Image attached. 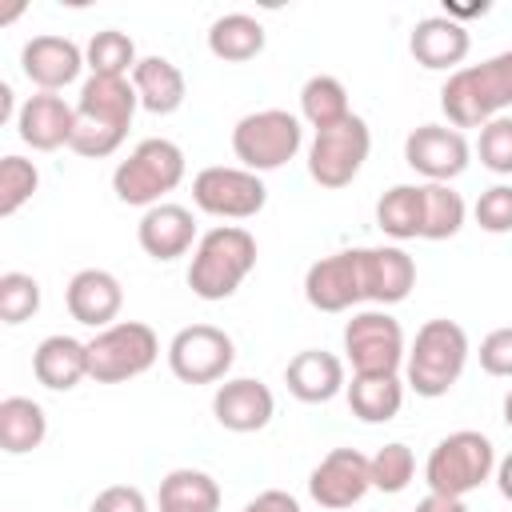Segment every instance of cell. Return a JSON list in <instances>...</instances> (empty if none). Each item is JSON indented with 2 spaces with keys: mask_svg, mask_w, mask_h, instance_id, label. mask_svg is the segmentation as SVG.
Here are the masks:
<instances>
[{
  "mask_svg": "<svg viewBox=\"0 0 512 512\" xmlns=\"http://www.w3.org/2000/svg\"><path fill=\"white\" fill-rule=\"evenodd\" d=\"M496 472V448L484 432L460 428L436 440V448L424 460V484L436 496H452L464 500L468 492H476L480 484H488Z\"/></svg>",
  "mask_w": 512,
  "mask_h": 512,
  "instance_id": "obj_5",
  "label": "cell"
},
{
  "mask_svg": "<svg viewBox=\"0 0 512 512\" xmlns=\"http://www.w3.org/2000/svg\"><path fill=\"white\" fill-rule=\"evenodd\" d=\"M184 180V152L180 144L164 140V136H148L140 140L112 172V192L120 204H132V208H152V204H164V196L172 188H180Z\"/></svg>",
  "mask_w": 512,
  "mask_h": 512,
  "instance_id": "obj_6",
  "label": "cell"
},
{
  "mask_svg": "<svg viewBox=\"0 0 512 512\" xmlns=\"http://www.w3.org/2000/svg\"><path fill=\"white\" fill-rule=\"evenodd\" d=\"M504 424H508V428H512V388H508V392H504Z\"/></svg>",
  "mask_w": 512,
  "mask_h": 512,
  "instance_id": "obj_45",
  "label": "cell"
},
{
  "mask_svg": "<svg viewBox=\"0 0 512 512\" xmlns=\"http://www.w3.org/2000/svg\"><path fill=\"white\" fill-rule=\"evenodd\" d=\"M236 344L216 324H188L168 340V368L184 384H216L232 372Z\"/></svg>",
  "mask_w": 512,
  "mask_h": 512,
  "instance_id": "obj_12",
  "label": "cell"
},
{
  "mask_svg": "<svg viewBox=\"0 0 512 512\" xmlns=\"http://www.w3.org/2000/svg\"><path fill=\"white\" fill-rule=\"evenodd\" d=\"M40 312V280L28 272H4L0 276V320L4 324H24Z\"/></svg>",
  "mask_w": 512,
  "mask_h": 512,
  "instance_id": "obj_36",
  "label": "cell"
},
{
  "mask_svg": "<svg viewBox=\"0 0 512 512\" xmlns=\"http://www.w3.org/2000/svg\"><path fill=\"white\" fill-rule=\"evenodd\" d=\"M304 144V124L288 108H260L236 120L232 128V152L240 168L248 172H276L284 168Z\"/></svg>",
  "mask_w": 512,
  "mask_h": 512,
  "instance_id": "obj_7",
  "label": "cell"
},
{
  "mask_svg": "<svg viewBox=\"0 0 512 512\" xmlns=\"http://www.w3.org/2000/svg\"><path fill=\"white\" fill-rule=\"evenodd\" d=\"M476 224L492 236H504L512 232V184H492L488 192H480L476 208H472Z\"/></svg>",
  "mask_w": 512,
  "mask_h": 512,
  "instance_id": "obj_38",
  "label": "cell"
},
{
  "mask_svg": "<svg viewBox=\"0 0 512 512\" xmlns=\"http://www.w3.org/2000/svg\"><path fill=\"white\" fill-rule=\"evenodd\" d=\"M376 224L392 240H416L424 232V188L420 184H392L376 200Z\"/></svg>",
  "mask_w": 512,
  "mask_h": 512,
  "instance_id": "obj_30",
  "label": "cell"
},
{
  "mask_svg": "<svg viewBox=\"0 0 512 512\" xmlns=\"http://www.w3.org/2000/svg\"><path fill=\"white\" fill-rule=\"evenodd\" d=\"M240 512H300V500L292 492H284V488H268V492L252 496Z\"/></svg>",
  "mask_w": 512,
  "mask_h": 512,
  "instance_id": "obj_41",
  "label": "cell"
},
{
  "mask_svg": "<svg viewBox=\"0 0 512 512\" xmlns=\"http://www.w3.org/2000/svg\"><path fill=\"white\" fill-rule=\"evenodd\" d=\"M12 84H0V124H8L12 120Z\"/></svg>",
  "mask_w": 512,
  "mask_h": 512,
  "instance_id": "obj_44",
  "label": "cell"
},
{
  "mask_svg": "<svg viewBox=\"0 0 512 512\" xmlns=\"http://www.w3.org/2000/svg\"><path fill=\"white\" fill-rule=\"evenodd\" d=\"M32 376L52 388V392H68L80 380H88V344L76 336H44L32 352Z\"/></svg>",
  "mask_w": 512,
  "mask_h": 512,
  "instance_id": "obj_24",
  "label": "cell"
},
{
  "mask_svg": "<svg viewBox=\"0 0 512 512\" xmlns=\"http://www.w3.org/2000/svg\"><path fill=\"white\" fill-rule=\"evenodd\" d=\"M268 36H264V24L248 12H228V16H216L212 28H208V52L224 64H244V60H256L264 52Z\"/></svg>",
  "mask_w": 512,
  "mask_h": 512,
  "instance_id": "obj_26",
  "label": "cell"
},
{
  "mask_svg": "<svg viewBox=\"0 0 512 512\" xmlns=\"http://www.w3.org/2000/svg\"><path fill=\"white\" fill-rule=\"evenodd\" d=\"M368 472H372V488H376V492L396 496V492H404V488L412 484V476H416V456H412L408 444L392 440V444H384L376 456H368Z\"/></svg>",
  "mask_w": 512,
  "mask_h": 512,
  "instance_id": "obj_34",
  "label": "cell"
},
{
  "mask_svg": "<svg viewBox=\"0 0 512 512\" xmlns=\"http://www.w3.org/2000/svg\"><path fill=\"white\" fill-rule=\"evenodd\" d=\"M40 188V172L24 156H4L0 160V216H16Z\"/></svg>",
  "mask_w": 512,
  "mask_h": 512,
  "instance_id": "obj_35",
  "label": "cell"
},
{
  "mask_svg": "<svg viewBox=\"0 0 512 512\" xmlns=\"http://www.w3.org/2000/svg\"><path fill=\"white\" fill-rule=\"evenodd\" d=\"M48 436V416L28 396H4L0 400V448L8 456H24L40 448Z\"/></svg>",
  "mask_w": 512,
  "mask_h": 512,
  "instance_id": "obj_27",
  "label": "cell"
},
{
  "mask_svg": "<svg viewBox=\"0 0 512 512\" xmlns=\"http://www.w3.org/2000/svg\"><path fill=\"white\" fill-rule=\"evenodd\" d=\"M424 188V232L420 240H452L464 220H468V204L452 184H420Z\"/></svg>",
  "mask_w": 512,
  "mask_h": 512,
  "instance_id": "obj_32",
  "label": "cell"
},
{
  "mask_svg": "<svg viewBox=\"0 0 512 512\" xmlns=\"http://www.w3.org/2000/svg\"><path fill=\"white\" fill-rule=\"evenodd\" d=\"M416 288V260L400 244H380L364 248V296L380 308L408 300Z\"/></svg>",
  "mask_w": 512,
  "mask_h": 512,
  "instance_id": "obj_22",
  "label": "cell"
},
{
  "mask_svg": "<svg viewBox=\"0 0 512 512\" xmlns=\"http://www.w3.org/2000/svg\"><path fill=\"white\" fill-rule=\"evenodd\" d=\"M132 88L140 96V108L152 116H172L188 96V80L168 56H140L132 72Z\"/></svg>",
  "mask_w": 512,
  "mask_h": 512,
  "instance_id": "obj_25",
  "label": "cell"
},
{
  "mask_svg": "<svg viewBox=\"0 0 512 512\" xmlns=\"http://www.w3.org/2000/svg\"><path fill=\"white\" fill-rule=\"evenodd\" d=\"M192 204L216 220H252L268 204V188L240 164H212L192 176Z\"/></svg>",
  "mask_w": 512,
  "mask_h": 512,
  "instance_id": "obj_11",
  "label": "cell"
},
{
  "mask_svg": "<svg viewBox=\"0 0 512 512\" xmlns=\"http://www.w3.org/2000/svg\"><path fill=\"white\" fill-rule=\"evenodd\" d=\"M476 156L488 172L512 176V116H496L476 136Z\"/></svg>",
  "mask_w": 512,
  "mask_h": 512,
  "instance_id": "obj_37",
  "label": "cell"
},
{
  "mask_svg": "<svg viewBox=\"0 0 512 512\" xmlns=\"http://www.w3.org/2000/svg\"><path fill=\"white\" fill-rule=\"evenodd\" d=\"M212 416L220 428L228 432H260L272 424L276 416V396L264 380L256 376H236V380H224L216 392H212Z\"/></svg>",
  "mask_w": 512,
  "mask_h": 512,
  "instance_id": "obj_16",
  "label": "cell"
},
{
  "mask_svg": "<svg viewBox=\"0 0 512 512\" xmlns=\"http://www.w3.org/2000/svg\"><path fill=\"white\" fill-rule=\"evenodd\" d=\"M136 240H140V248H144L152 260H160V264H168V260H176V256H184V252H192V244H196L192 208L172 204V200L152 204V208L140 216V224H136Z\"/></svg>",
  "mask_w": 512,
  "mask_h": 512,
  "instance_id": "obj_21",
  "label": "cell"
},
{
  "mask_svg": "<svg viewBox=\"0 0 512 512\" xmlns=\"http://www.w3.org/2000/svg\"><path fill=\"white\" fill-rule=\"evenodd\" d=\"M368 492H372V472L360 448H332L308 476V496L328 512H344L360 504Z\"/></svg>",
  "mask_w": 512,
  "mask_h": 512,
  "instance_id": "obj_15",
  "label": "cell"
},
{
  "mask_svg": "<svg viewBox=\"0 0 512 512\" xmlns=\"http://www.w3.org/2000/svg\"><path fill=\"white\" fill-rule=\"evenodd\" d=\"M472 160V148L452 124H420L404 136V164L424 176V184H452Z\"/></svg>",
  "mask_w": 512,
  "mask_h": 512,
  "instance_id": "obj_14",
  "label": "cell"
},
{
  "mask_svg": "<svg viewBox=\"0 0 512 512\" xmlns=\"http://www.w3.org/2000/svg\"><path fill=\"white\" fill-rule=\"evenodd\" d=\"M480 368L488 376L512 380V328H492L480 340Z\"/></svg>",
  "mask_w": 512,
  "mask_h": 512,
  "instance_id": "obj_39",
  "label": "cell"
},
{
  "mask_svg": "<svg viewBox=\"0 0 512 512\" xmlns=\"http://www.w3.org/2000/svg\"><path fill=\"white\" fill-rule=\"evenodd\" d=\"M416 512H468V504H464V500H452V496L428 492V496L416 504Z\"/></svg>",
  "mask_w": 512,
  "mask_h": 512,
  "instance_id": "obj_42",
  "label": "cell"
},
{
  "mask_svg": "<svg viewBox=\"0 0 512 512\" xmlns=\"http://www.w3.org/2000/svg\"><path fill=\"white\" fill-rule=\"evenodd\" d=\"M468 332L456 320H424L416 328V340L404 356V380L416 396L424 400H440L456 388V380L464 376L468 364Z\"/></svg>",
  "mask_w": 512,
  "mask_h": 512,
  "instance_id": "obj_4",
  "label": "cell"
},
{
  "mask_svg": "<svg viewBox=\"0 0 512 512\" xmlns=\"http://www.w3.org/2000/svg\"><path fill=\"white\" fill-rule=\"evenodd\" d=\"M72 128H76V104H68L60 92H36L16 108V136L32 152L68 148Z\"/></svg>",
  "mask_w": 512,
  "mask_h": 512,
  "instance_id": "obj_17",
  "label": "cell"
},
{
  "mask_svg": "<svg viewBox=\"0 0 512 512\" xmlns=\"http://www.w3.org/2000/svg\"><path fill=\"white\" fill-rule=\"evenodd\" d=\"M160 356V340L144 320H116L88 340V380L124 384L144 376Z\"/></svg>",
  "mask_w": 512,
  "mask_h": 512,
  "instance_id": "obj_8",
  "label": "cell"
},
{
  "mask_svg": "<svg viewBox=\"0 0 512 512\" xmlns=\"http://www.w3.org/2000/svg\"><path fill=\"white\" fill-rule=\"evenodd\" d=\"M84 60H88V72H92V76H124V80H132V72H136V64H140L132 36L120 32V28L96 32V36L88 40V48H84Z\"/></svg>",
  "mask_w": 512,
  "mask_h": 512,
  "instance_id": "obj_33",
  "label": "cell"
},
{
  "mask_svg": "<svg viewBox=\"0 0 512 512\" xmlns=\"http://www.w3.org/2000/svg\"><path fill=\"white\" fill-rule=\"evenodd\" d=\"M472 48V36L452 16H424L408 36V52L428 72H456Z\"/></svg>",
  "mask_w": 512,
  "mask_h": 512,
  "instance_id": "obj_20",
  "label": "cell"
},
{
  "mask_svg": "<svg viewBox=\"0 0 512 512\" xmlns=\"http://www.w3.org/2000/svg\"><path fill=\"white\" fill-rule=\"evenodd\" d=\"M160 512H216L220 508V484L200 468H172L160 480Z\"/></svg>",
  "mask_w": 512,
  "mask_h": 512,
  "instance_id": "obj_28",
  "label": "cell"
},
{
  "mask_svg": "<svg viewBox=\"0 0 512 512\" xmlns=\"http://www.w3.org/2000/svg\"><path fill=\"white\" fill-rule=\"evenodd\" d=\"M88 512H148V500L136 484H108L104 492H96Z\"/></svg>",
  "mask_w": 512,
  "mask_h": 512,
  "instance_id": "obj_40",
  "label": "cell"
},
{
  "mask_svg": "<svg viewBox=\"0 0 512 512\" xmlns=\"http://www.w3.org/2000/svg\"><path fill=\"white\" fill-rule=\"evenodd\" d=\"M256 236L240 224H216L208 228L188 264V288L200 300H228L256 268Z\"/></svg>",
  "mask_w": 512,
  "mask_h": 512,
  "instance_id": "obj_3",
  "label": "cell"
},
{
  "mask_svg": "<svg viewBox=\"0 0 512 512\" xmlns=\"http://www.w3.org/2000/svg\"><path fill=\"white\" fill-rule=\"evenodd\" d=\"M300 116L316 128V132H324V128H332V124H340V120H348L352 116V104H348V88L336 80V76H308L304 80V88H300Z\"/></svg>",
  "mask_w": 512,
  "mask_h": 512,
  "instance_id": "obj_31",
  "label": "cell"
},
{
  "mask_svg": "<svg viewBox=\"0 0 512 512\" xmlns=\"http://www.w3.org/2000/svg\"><path fill=\"white\" fill-rule=\"evenodd\" d=\"M492 480H496V488H500V496H504V500L512 504V452L496 460V472H492Z\"/></svg>",
  "mask_w": 512,
  "mask_h": 512,
  "instance_id": "obj_43",
  "label": "cell"
},
{
  "mask_svg": "<svg viewBox=\"0 0 512 512\" xmlns=\"http://www.w3.org/2000/svg\"><path fill=\"white\" fill-rule=\"evenodd\" d=\"M440 108L452 128H484L512 108V48L456 68L440 88Z\"/></svg>",
  "mask_w": 512,
  "mask_h": 512,
  "instance_id": "obj_2",
  "label": "cell"
},
{
  "mask_svg": "<svg viewBox=\"0 0 512 512\" xmlns=\"http://www.w3.org/2000/svg\"><path fill=\"white\" fill-rule=\"evenodd\" d=\"M136 108H140V96H136L132 80H124V76H88L80 84V96H76V128H72L68 148L84 160L112 156L124 144Z\"/></svg>",
  "mask_w": 512,
  "mask_h": 512,
  "instance_id": "obj_1",
  "label": "cell"
},
{
  "mask_svg": "<svg viewBox=\"0 0 512 512\" xmlns=\"http://www.w3.org/2000/svg\"><path fill=\"white\" fill-rule=\"evenodd\" d=\"M20 68L36 84V92H60L76 84L80 68H88L84 48L68 36H32L20 48Z\"/></svg>",
  "mask_w": 512,
  "mask_h": 512,
  "instance_id": "obj_18",
  "label": "cell"
},
{
  "mask_svg": "<svg viewBox=\"0 0 512 512\" xmlns=\"http://www.w3.org/2000/svg\"><path fill=\"white\" fill-rule=\"evenodd\" d=\"M304 300L316 312H348L364 296V248H344L332 256H320L304 272Z\"/></svg>",
  "mask_w": 512,
  "mask_h": 512,
  "instance_id": "obj_13",
  "label": "cell"
},
{
  "mask_svg": "<svg viewBox=\"0 0 512 512\" xmlns=\"http://www.w3.org/2000/svg\"><path fill=\"white\" fill-rule=\"evenodd\" d=\"M368 152H372L368 120L352 112L348 120H340V124H332V128L312 136V144H308V176L328 192L348 188L360 176Z\"/></svg>",
  "mask_w": 512,
  "mask_h": 512,
  "instance_id": "obj_10",
  "label": "cell"
},
{
  "mask_svg": "<svg viewBox=\"0 0 512 512\" xmlns=\"http://www.w3.org/2000/svg\"><path fill=\"white\" fill-rule=\"evenodd\" d=\"M64 304L76 324H88L100 332V328L116 324V316L124 308V284L108 268H80L64 288Z\"/></svg>",
  "mask_w": 512,
  "mask_h": 512,
  "instance_id": "obj_19",
  "label": "cell"
},
{
  "mask_svg": "<svg viewBox=\"0 0 512 512\" xmlns=\"http://www.w3.org/2000/svg\"><path fill=\"white\" fill-rule=\"evenodd\" d=\"M284 384L300 404H328L332 396H340L348 388L344 384V360L324 352V348H304L288 360Z\"/></svg>",
  "mask_w": 512,
  "mask_h": 512,
  "instance_id": "obj_23",
  "label": "cell"
},
{
  "mask_svg": "<svg viewBox=\"0 0 512 512\" xmlns=\"http://www.w3.org/2000/svg\"><path fill=\"white\" fill-rule=\"evenodd\" d=\"M344 356L352 364V376H400L404 368V328L388 308H364L352 312L344 324Z\"/></svg>",
  "mask_w": 512,
  "mask_h": 512,
  "instance_id": "obj_9",
  "label": "cell"
},
{
  "mask_svg": "<svg viewBox=\"0 0 512 512\" xmlns=\"http://www.w3.org/2000/svg\"><path fill=\"white\" fill-rule=\"evenodd\" d=\"M344 392H348L352 416L364 424H388L404 408L400 376H352V384Z\"/></svg>",
  "mask_w": 512,
  "mask_h": 512,
  "instance_id": "obj_29",
  "label": "cell"
}]
</instances>
